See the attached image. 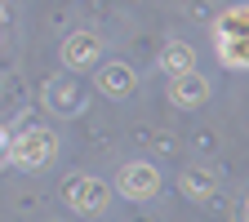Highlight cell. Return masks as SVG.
<instances>
[{
  "label": "cell",
  "instance_id": "1",
  "mask_svg": "<svg viewBox=\"0 0 249 222\" xmlns=\"http://www.w3.org/2000/svg\"><path fill=\"white\" fill-rule=\"evenodd\" d=\"M120 191L124 196H151L156 191V169L151 165H124L120 169Z\"/></svg>",
  "mask_w": 249,
  "mask_h": 222
},
{
  "label": "cell",
  "instance_id": "2",
  "mask_svg": "<svg viewBox=\"0 0 249 222\" xmlns=\"http://www.w3.org/2000/svg\"><path fill=\"white\" fill-rule=\"evenodd\" d=\"M45 155H49V134H22L18 138V147H14V160L18 165H36V160H45Z\"/></svg>",
  "mask_w": 249,
  "mask_h": 222
},
{
  "label": "cell",
  "instance_id": "3",
  "mask_svg": "<svg viewBox=\"0 0 249 222\" xmlns=\"http://www.w3.org/2000/svg\"><path fill=\"white\" fill-rule=\"evenodd\" d=\"M67 196H71V205H76L80 213H93V209L107 200V191H103V187H93V182H71Z\"/></svg>",
  "mask_w": 249,
  "mask_h": 222
},
{
  "label": "cell",
  "instance_id": "4",
  "mask_svg": "<svg viewBox=\"0 0 249 222\" xmlns=\"http://www.w3.org/2000/svg\"><path fill=\"white\" fill-rule=\"evenodd\" d=\"M165 67H169L174 76L192 71V49H187V45H169V49H165Z\"/></svg>",
  "mask_w": 249,
  "mask_h": 222
},
{
  "label": "cell",
  "instance_id": "5",
  "mask_svg": "<svg viewBox=\"0 0 249 222\" xmlns=\"http://www.w3.org/2000/svg\"><path fill=\"white\" fill-rule=\"evenodd\" d=\"M103 85H107L111 93H124V89H129V71H124V67H107V71H103Z\"/></svg>",
  "mask_w": 249,
  "mask_h": 222
},
{
  "label": "cell",
  "instance_id": "6",
  "mask_svg": "<svg viewBox=\"0 0 249 222\" xmlns=\"http://www.w3.org/2000/svg\"><path fill=\"white\" fill-rule=\"evenodd\" d=\"M200 93H205V85H200V80H196L192 71H182V85H178V98H182V102H196Z\"/></svg>",
  "mask_w": 249,
  "mask_h": 222
},
{
  "label": "cell",
  "instance_id": "7",
  "mask_svg": "<svg viewBox=\"0 0 249 222\" xmlns=\"http://www.w3.org/2000/svg\"><path fill=\"white\" fill-rule=\"evenodd\" d=\"M67 58H71V62H89V58H93V40L85 36V31H80V40H71Z\"/></svg>",
  "mask_w": 249,
  "mask_h": 222
},
{
  "label": "cell",
  "instance_id": "8",
  "mask_svg": "<svg viewBox=\"0 0 249 222\" xmlns=\"http://www.w3.org/2000/svg\"><path fill=\"white\" fill-rule=\"evenodd\" d=\"M49 102H53V111H71L67 102H76V93H71L67 85H53V89H49Z\"/></svg>",
  "mask_w": 249,
  "mask_h": 222
},
{
  "label": "cell",
  "instance_id": "9",
  "mask_svg": "<svg viewBox=\"0 0 249 222\" xmlns=\"http://www.w3.org/2000/svg\"><path fill=\"white\" fill-rule=\"evenodd\" d=\"M205 187H209V178H205L200 169H192V173H187V191H196V196H200Z\"/></svg>",
  "mask_w": 249,
  "mask_h": 222
}]
</instances>
